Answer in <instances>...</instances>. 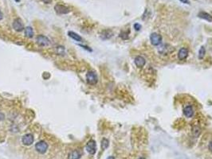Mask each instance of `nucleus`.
Returning <instances> with one entry per match:
<instances>
[{
    "mask_svg": "<svg viewBox=\"0 0 212 159\" xmlns=\"http://www.w3.org/2000/svg\"><path fill=\"white\" fill-rule=\"evenodd\" d=\"M86 81L90 85L97 84V81H98V77H97L96 73L93 71H89L86 73Z\"/></svg>",
    "mask_w": 212,
    "mask_h": 159,
    "instance_id": "nucleus-1",
    "label": "nucleus"
},
{
    "mask_svg": "<svg viewBox=\"0 0 212 159\" xmlns=\"http://www.w3.org/2000/svg\"><path fill=\"white\" fill-rule=\"evenodd\" d=\"M150 41L154 46H158L162 43V36L157 33H152L150 35Z\"/></svg>",
    "mask_w": 212,
    "mask_h": 159,
    "instance_id": "nucleus-2",
    "label": "nucleus"
},
{
    "mask_svg": "<svg viewBox=\"0 0 212 159\" xmlns=\"http://www.w3.org/2000/svg\"><path fill=\"white\" fill-rule=\"evenodd\" d=\"M35 149L40 154H45L48 150V144L45 141H40L35 144Z\"/></svg>",
    "mask_w": 212,
    "mask_h": 159,
    "instance_id": "nucleus-3",
    "label": "nucleus"
},
{
    "mask_svg": "<svg viewBox=\"0 0 212 159\" xmlns=\"http://www.w3.org/2000/svg\"><path fill=\"white\" fill-rule=\"evenodd\" d=\"M86 150L88 151V153L90 154H96L97 152V144H96V142L94 140H90L86 144Z\"/></svg>",
    "mask_w": 212,
    "mask_h": 159,
    "instance_id": "nucleus-4",
    "label": "nucleus"
},
{
    "mask_svg": "<svg viewBox=\"0 0 212 159\" xmlns=\"http://www.w3.org/2000/svg\"><path fill=\"white\" fill-rule=\"evenodd\" d=\"M36 41H37V44L39 45V46H42V47H46V46H48L50 45V40L49 38L46 36L43 35H39L36 38Z\"/></svg>",
    "mask_w": 212,
    "mask_h": 159,
    "instance_id": "nucleus-5",
    "label": "nucleus"
},
{
    "mask_svg": "<svg viewBox=\"0 0 212 159\" xmlns=\"http://www.w3.org/2000/svg\"><path fill=\"white\" fill-rule=\"evenodd\" d=\"M54 10H55L57 14H58V15H66V14L69 13V11H70V9H69L68 7L61 5V4H57V5H55Z\"/></svg>",
    "mask_w": 212,
    "mask_h": 159,
    "instance_id": "nucleus-6",
    "label": "nucleus"
},
{
    "mask_svg": "<svg viewBox=\"0 0 212 159\" xmlns=\"http://www.w3.org/2000/svg\"><path fill=\"white\" fill-rule=\"evenodd\" d=\"M13 28L15 29V30L17 32H21V31L24 30V24H23L22 19L19 18H15L13 22Z\"/></svg>",
    "mask_w": 212,
    "mask_h": 159,
    "instance_id": "nucleus-7",
    "label": "nucleus"
},
{
    "mask_svg": "<svg viewBox=\"0 0 212 159\" xmlns=\"http://www.w3.org/2000/svg\"><path fill=\"white\" fill-rule=\"evenodd\" d=\"M34 138L33 134H25L22 138V142H23V145H25V146H31L34 143Z\"/></svg>",
    "mask_w": 212,
    "mask_h": 159,
    "instance_id": "nucleus-8",
    "label": "nucleus"
},
{
    "mask_svg": "<svg viewBox=\"0 0 212 159\" xmlns=\"http://www.w3.org/2000/svg\"><path fill=\"white\" fill-rule=\"evenodd\" d=\"M184 111V115H185V117H187V118H192V117H193V115H194V108H193V107H192V105H190V104L186 105V106L184 107V111Z\"/></svg>",
    "mask_w": 212,
    "mask_h": 159,
    "instance_id": "nucleus-9",
    "label": "nucleus"
},
{
    "mask_svg": "<svg viewBox=\"0 0 212 159\" xmlns=\"http://www.w3.org/2000/svg\"><path fill=\"white\" fill-rule=\"evenodd\" d=\"M134 63H135L136 66L137 68H142L145 66L146 60L142 56H137V57H136Z\"/></svg>",
    "mask_w": 212,
    "mask_h": 159,
    "instance_id": "nucleus-10",
    "label": "nucleus"
},
{
    "mask_svg": "<svg viewBox=\"0 0 212 159\" xmlns=\"http://www.w3.org/2000/svg\"><path fill=\"white\" fill-rule=\"evenodd\" d=\"M188 57V49L185 47H183L179 50L178 53V58L179 61H184Z\"/></svg>",
    "mask_w": 212,
    "mask_h": 159,
    "instance_id": "nucleus-11",
    "label": "nucleus"
},
{
    "mask_svg": "<svg viewBox=\"0 0 212 159\" xmlns=\"http://www.w3.org/2000/svg\"><path fill=\"white\" fill-rule=\"evenodd\" d=\"M168 47L169 46H168L167 44H165L164 46H162L160 48H159V53H160V54H163V55H168V53H171L172 49H171L168 48Z\"/></svg>",
    "mask_w": 212,
    "mask_h": 159,
    "instance_id": "nucleus-12",
    "label": "nucleus"
},
{
    "mask_svg": "<svg viewBox=\"0 0 212 159\" xmlns=\"http://www.w3.org/2000/svg\"><path fill=\"white\" fill-rule=\"evenodd\" d=\"M82 157V153L77 150H75L74 151H72L70 154H69L68 156V159H80Z\"/></svg>",
    "mask_w": 212,
    "mask_h": 159,
    "instance_id": "nucleus-13",
    "label": "nucleus"
},
{
    "mask_svg": "<svg viewBox=\"0 0 212 159\" xmlns=\"http://www.w3.org/2000/svg\"><path fill=\"white\" fill-rule=\"evenodd\" d=\"M24 33H25V36L26 38H32L34 37V30L33 28L31 26H26L25 29H24Z\"/></svg>",
    "mask_w": 212,
    "mask_h": 159,
    "instance_id": "nucleus-14",
    "label": "nucleus"
},
{
    "mask_svg": "<svg viewBox=\"0 0 212 159\" xmlns=\"http://www.w3.org/2000/svg\"><path fill=\"white\" fill-rule=\"evenodd\" d=\"M199 18H203L204 20L207 21V22H212V16L211 15H209L208 13L204 12V11H201L199 14Z\"/></svg>",
    "mask_w": 212,
    "mask_h": 159,
    "instance_id": "nucleus-15",
    "label": "nucleus"
},
{
    "mask_svg": "<svg viewBox=\"0 0 212 159\" xmlns=\"http://www.w3.org/2000/svg\"><path fill=\"white\" fill-rule=\"evenodd\" d=\"M192 134L195 138H198L201 134V127L199 125H195L192 127Z\"/></svg>",
    "mask_w": 212,
    "mask_h": 159,
    "instance_id": "nucleus-16",
    "label": "nucleus"
},
{
    "mask_svg": "<svg viewBox=\"0 0 212 159\" xmlns=\"http://www.w3.org/2000/svg\"><path fill=\"white\" fill-rule=\"evenodd\" d=\"M68 35L71 38H73L74 40H75L76 41H82V38L80 35H78L77 33H74L73 31H69L68 33Z\"/></svg>",
    "mask_w": 212,
    "mask_h": 159,
    "instance_id": "nucleus-17",
    "label": "nucleus"
},
{
    "mask_svg": "<svg viewBox=\"0 0 212 159\" xmlns=\"http://www.w3.org/2000/svg\"><path fill=\"white\" fill-rule=\"evenodd\" d=\"M113 36V32L111 30H104L101 33V38L102 39H104V40H106V39H109L111 37Z\"/></svg>",
    "mask_w": 212,
    "mask_h": 159,
    "instance_id": "nucleus-18",
    "label": "nucleus"
},
{
    "mask_svg": "<svg viewBox=\"0 0 212 159\" xmlns=\"http://www.w3.org/2000/svg\"><path fill=\"white\" fill-rule=\"evenodd\" d=\"M55 50L58 55H64L65 54V48L63 46H57L55 47Z\"/></svg>",
    "mask_w": 212,
    "mask_h": 159,
    "instance_id": "nucleus-19",
    "label": "nucleus"
},
{
    "mask_svg": "<svg viewBox=\"0 0 212 159\" xmlns=\"http://www.w3.org/2000/svg\"><path fill=\"white\" fill-rule=\"evenodd\" d=\"M205 54H206V49H205V48L203 47V46H202V47L200 48V49L199 50V59L203 60V59L204 58Z\"/></svg>",
    "mask_w": 212,
    "mask_h": 159,
    "instance_id": "nucleus-20",
    "label": "nucleus"
},
{
    "mask_svg": "<svg viewBox=\"0 0 212 159\" xmlns=\"http://www.w3.org/2000/svg\"><path fill=\"white\" fill-rule=\"evenodd\" d=\"M109 140L106 139H103L102 141H101V148L102 150H106L109 147Z\"/></svg>",
    "mask_w": 212,
    "mask_h": 159,
    "instance_id": "nucleus-21",
    "label": "nucleus"
},
{
    "mask_svg": "<svg viewBox=\"0 0 212 159\" xmlns=\"http://www.w3.org/2000/svg\"><path fill=\"white\" fill-rule=\"evenodd\" d=\"M134 28H135V30H140L141 29V25L139 24V23H136L135 25H134Z\"/></svg>",
    "mask_w": 212,
    "mask_h": 159,
    "instance_id": "nucleus-22",
    "label": "nucleus"
},
{
    "mask_svg": "<svg viewBox=\"0 0 212 159\" xmlns=\"http://www.w3.org/2000/svg\"><path fill=\"white\" fill-rule=\"evenodd\" d=\"M42 76H43V78L45 79V80H48V79L50 77V73H44Z\"/></svg>",
    "mask_w": 212,
    "mask_h": 159,
    "instance_id": "nucleus-23",
    "label": "nucleus"
},
{
    "mask_svg": "<svg viewBox=\"0 0 212 159\" xmlns=\"http://www.w3.org/2000/svg\"><path fill=\"white\" fill-rule=\"evenodd\" d=\"M4 119H5V115H4V114H3V112H1V111H0V121H2V120H3Z\"/></svg>",
    "mask_w": 212,
    "mask_h": 159,
    "instance_id": "nucleus-24",
    "label": "nucleus"
},
{
    "mask_svg": "<svg viewBox=\"0 0 212 159\" xmlns=\"http://www.w3.org/2000/svg\"><path fill=\"white\" fill-rule=\"evenodd\" d=\"M208 149L212 153V140L209 142V145H208Z\"/></svg>",
    "mask_w": 212,
    "mask_h": 159,
    "instance_id": "nucleus-25",
    "label": "nucleus"
},
{
    "mask_svg": "<svg viewBox=\"0 0 212 159\" xmlns=\"http://www.w3.org/2000/svg\"><path fill=\"white\" fill-rule=\"evenodd\" d=\"M181 3H184V4H189L190 3V2H189V0H179Z\"/></svg>",
    "mask_w": 212,
    "mask_h": 159,
    "instance_id": "nucleus-26",
    "label": "nucleus"
},
{
    "mask_svg": "<svg viewBox=\"0 0 212 159\" xmlns=\"http://www.w3.org/2000/svg\"><path fill=\"white\" fill-rule=\"evenodd\" d=\"M80 46L81 47H82V48L85 49L86 50H89V51H92V49H90V47H87V46H82V45H80Z\"/></svg>",
    "mask_w": 212,
    "mask_h": 159,
    "instance_id": "nucleus-27",
    "label": "nucleus"
},
{
    "mask_svg": "<svg viewBox=\"0 0 212 159\" xmlns=\"http://www.w3.org/2000/svg\"><path fill=\"white\" fill-rule=\"evenodd\" d=\"M42 1H43V2H44V3H46V4H48V3H51L52 0H42Z\"/></svg>",
    "mask_w": 212,
    "mask_h": 159,
    "instance_id": "nucleus-28",
    "label": "nucleus"
},
{
    "mask_svg": "<svg viewBox=\"0 0 212 159\" xmlns=\"http://www.w3.org/2000/svg\"><path fill=\"white\" fill-rule=\"evenodd\" d=\"M3 12L0 10V21L3 19Z\"/></svg>",
    "mask_w": 212,
    "mask_h": 159,
    "instance_id": "nucleus-29",
    "label": "nucleus"
},
{
    "mask_svg": "<svg viewBox=\"0 0 212 159\" xmlns=\"http://www.w3.org/2000/svg\"><path fill=\"white\" fill-rule=\"evenodd\" d=\"M107 159H115V158L114 157H113V156H110V157H109Z\"/></svg>",
    "mask_w": 212,
    "mask_h": 159,
    "instance_id": "nucleus-30",
    "label": "nucleus"
},
{
    "mask_svg": "<svg viewBox=\"0 0 212 159\" xmlns=\"http://www.w3.org/2000/svg\"><path fill=\"white\" fill-rule=\"evenodd\" d=\"M138 159H145L144 158H138Z\"/></svg>",
    "mask_w": 212,
    "mask_h": 159,
    "instance_id": "nucleus-31",
    "label": "nucleus"
},
{
    "mask_svg": "<svg viewBox=\"0 0 212 159\" xmlns=\"http://www.w3.org/2000/svg\"><path fill=\"white\" fill-rule=\"evenodd\" d=\"M16 2H19V0H15Z\"/></svg>",
    "mask_w": 212,
    "mask_h": 159,
    "instance_id": "nucleus-32",
    "label": "nucleus"
}]
</instances>
